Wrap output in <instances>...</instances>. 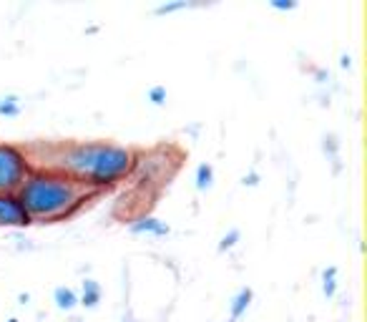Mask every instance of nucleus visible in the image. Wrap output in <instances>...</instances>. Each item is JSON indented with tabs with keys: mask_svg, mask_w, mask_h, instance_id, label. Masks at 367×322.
<instances>
[{
	"mask_svg": "<svg viewBox=\"0 0 367 322\" xmlns=\"http://www.w3.org/2000/svg\"><path fill=\"white\" fill-rule=\"evenodd\" d=\"M48 161L38 169H51L71 176L91 191L113 189L116 184L129 179L136 164V151L109 141H66V144H48Z\"/></svg>",
	"mask_w": 367,
	"mask_h": 322,
	"instance_id": "nucleus-1",
	"label": "nucleus"
},
{
	"mask_svg": "<svg viewBox=\"0 0 367 322\" xmlns=\"http://www.w3.org/2000/svg\"><path fill=\"white\" fill-rule=\"evenodd\" d=\"M15 197L23 212L28 214L30 224H53L74 217L89 199L98 194L60 171L33 169L21 184V189L15 191Z\"/></svg>",
	"mask_w": 367,
	"mask_h": 322,
	"instance_id": "nucleus-2",
	"label": "nucleus"
},
{
	"mask_svg": "<svg viewBox=\"0 0 367 322\" xmlns=\"http://www.w3.org/2000/svg\"><path fill=\"white\" fill-rule=\"evenodd\" d=\"M30 171L33 164L25 149L15 144H0V194H15Z\"/></svg>",
	"mask_w": 367,
	"mask_h": 322,
	"instance_id": "nucleus-3",
	"label": "nucleus"
},
{
	"mask_svg": "<svg viewBox=\"0 0 367 322\" xmlns=\"http://www.w3.org/2000/svg\"><path fill=\"white\" fill-rule=\"evenodd\" d=\"M30 227L28 214L23 212L15 194H0V229H25Z\"/></svg>",
	"mask_w": 367,
	"mask_h": 322,
	"instance_id": "nucleus-4",
	"label": "nucleus"
},
{
	"mask_svg": "<svg viewBox=\"0 0 367 322\" xmlns=\"http://www.w3.org/2000/svg\"><path fill=\"white\" fill-rule=\"evenodd\" d=\"M129 232L136 237H144V235H151V237H169L171 227L166 224V222L156 219V217H151V214H146V217H139V219H133L131 224H129Z\"/></svg>",
	"mask_w": 367,
	"mask_h": 322,
	"instance_id": "nucleus-5",
	"label": "nucleus"
},
{
	"mask_svg": "<svg viewBox=\"0 0 367 322\" xmlns=\"http://www.w3.org/2000/svg\"><path fill=\"white\" fill-rule=\"evenodd\" d=\"M252 300H254V290H252V287H242V290L232 297V302H229V320L236 322L239 317L247 315Z\"/></svg>",
	"mask_w": 367,
	"mask_h": 322,
	"instance_id": "nucleus-6",
	"label": "nucleus"
},
{
	"mask_svg": "<svg viewBox=\"0 0 367 322\" xmlns=\"http://www.w3.org/2000/svg\"><path fill=\"white\" fill-rule=\"evenodd\" d=\"M101 297H103L101 285H98L96 279H91V277L83 279V282H81V294H78V305H81V308H86V310H96V308H98V302H101Z\"/></svg>",
	"mask_w": 367,
	"mask_h": 322,
	"instance_id": "nucleus-7",
	"label": "nucleus"
},
{
	"mask_svg": "<svg viewBox=\"0 0 367 322\" xmlns=\"http://www.w3.org/2000/svg\"><path fill=\"white\" fill-rule=\"evenodd\" d=\"M53 302H56V308L63 310V312H74V310L78 308V292H76L74 287L60 285L53 290Z\"/></svg>",
	"mask_w": 367,
	"mask_h": 322,
	"instance_id": "nucleus-8",
	"label": "nucleus"
},
{
	"mask_svg": "<svg viewBox=\"0 0 367 322\" xmlns=\"http://www.w3.org/2000/svg\"><path fill=\"white\" fill-rule=\"evenodd\" d=\"M23 114V103L21 96L15 94H5L0 96V118H15Z\"/></svg>",
	"mask_w": 367,
	"mask_h": 322,
	"instance_id": "nucleus-9",
	"label": "nucleus"
},
{
	"mask_svg": "<svg viewBox=\"0 0 367 322\" xmlns=\"http://www.w3.org/2000/svg\"><path fill=\"white\" fill-rule=\"evenodd\" d=\"M194 186H197V191H209L214 186V167L209 164V161H204V164H199L197 167Z\"/></svg>",
	"mask_w": 367,
	"mask_h": 322,
	"instance_id": "nucleus-10",
	"label": "nucleus"
},
{
	"mask_svg": "<svg viewBox=\"0 0 367 322\" xmlns=\"http://www.w3.org/2000/svg\"><path fill=\"white\" fill-rule=\"evenodd\" d=\"M322 151L327 154V159L335 164V174H340V139H337V133H324L322 136Z\"/></svg>",
	"mask_w": 367,
	"mask_h": 322,
	"instance_id": "nucleus-11",
	"label": "nucleus"
},
{
	"mask_svg": "<svg viewBox=\"0 0 367 322\" xmlns=\"http://www.w3.org/2000/svg\"><path fill=\"white\" fill-rule=\"evenodd\" d=\"M189 8H197V3H189V0H166V3L154 8V15L156 18H164V15H174V13H181V10H189Z\"/></svg>",
	"mask_w": 367,
	"mask_h": 322,
	"instance_id": "nucleus-12",
	"label": "nucleus"
},
{
	"mask_svg": "<svg viewBox=\"0 0 367 322\" xmlns=\"http://www.w3.org/2000/svg\"><path fill=\"white\" fill-rule=\"evenodd\" d=\"M337 267L335 264H330V267H324L322 270V294L327 297V300H332L335 294H337Z\"/></svg>",
	"mask_w": 367,
	"mask_h": 322,
	"instance_id": "nucleus-13",
	"label": "nucleus"
},
{
	"mask_svg": "<svg viewBox=\"0 0 367 322\" xmlns=\"http://www.w3.org/2000/svg\"><path fill=\"white\" fill-rule=\"evenodd\" d=\"M239 239H242V229H239V227H232V229L227 232V235H224V237L219 239L216 249H219L221 255H224V252H229V249H234L236 244H239Z\"/></svg>",
	"mask_w": 367,
	"mask_h": 322,
	"instance_id": "nucleus-14",
	"label": "nucleus"
},
{
	"mask_svg": "<svg viewBox=\"0 0 367 322\" xmlns=\"http://www.w3.org/2000/svg\"><path fill=\"white\" fill-rule=\"evenodd\" d=\"M146 98L154 103V106H164V103H166V98H169V94H166V86H162V83L151 86V88H148Z\"/></svg>",
	"mask_w": 367,
	"mask_h": 322,
	"instance_id": "nucleus-15",
	"label": "nucleus"
},
{
	"mask_svg": "<svg viewBox=\"0 0 367 322\" xmlns=\"http://www.w3.org/2000/svg\"><path fill=\"white\" fill-rule=\"evenodd\" d=\"M269 8L277 10V13H292V10L300 8V3L297 0H269Z\"/></svg>",
	"mask_w": 367,
	"mask_h": 322,
	"instance_id": "nucleus-16",
	"label": "nucleus"
},
{
	"mask_svg": "<svg viewBox=\"0 0 367 322\" xmlns=\"http://www.w3.org/2000/svg\"><path fill=\"white\" fill-rule=\"evenodd\" d=\"M259 179H262V176H259L257 171H249V174H244L242 184H244V186H257V184H259Z\"/></svg>",
	"mask_w": 367,
	"mask_h": 322,
	"instance_id": "nucleus-17",
	"label": "nucleus"
},
{
	"mask_svg": "<svg viewBox=\"0 0 367 322\" xmlns=\"http://www.w3.org/2000/svg\"><path fill=\"white\" fill-rule=\"evenodd\" d=\"M315 78H317V83H330L332 76H330V71H327V68H317Z\"/></svg>",
	"mask_w": 367,
	"mask_h": 322,
	"instance_id": "nucleus-18",
	"label": "nucleus"
},
{
	"mask_svg": "<svg viewBox=\"0 0 367 322\" xmlns=\"http://www.w3.org/2000/svg\"><path fill=\"white\" fill-rule=\"evenodd\" d=\"M340 68H353V56H350V53H342V56H340Z\"/></svg>",
	"mask_w": 367,
	"mask_h": 322,
	"instance_id": "nucleus-19",
	"label": "nucleus"
},
{
	"mask_svg": "<svg viewBox=\"0 0 367 322\" xmlns=\"http://www.w3.org/2000/svg\"><path fill=\"white\" fill-rule=\"evenodd\" d=\"M18 302H21V305H28V302H30V294H28V292L18 294Z\"/></svg>",
	"mask_w": 367,
	"mask_h": 322,
	"instance_id": "nucleus-20",
	"label": "nucleus"
},
{
	"mask_svg": "<svg viewBox=\"0 0 367 322\" xmlns=\"http://www.w3.org/2000/svg\"><path fill=\"white\" fill-rule=\"evenodd\" d=\"M8 322H21V320H15V317H10V320H8Z\"/></svg>",
	"mask_w": 367,
	"mask_h": 322,
	"instance_id": "nucleus-21",
	"label": "nucleus"
}]
</instances>
